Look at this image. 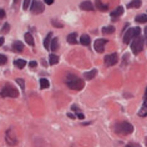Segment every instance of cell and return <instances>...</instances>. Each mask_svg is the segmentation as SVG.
Wrapping results in <instances>:
<instances>
[{
    "label": "cell",
    "mask_w": 147,
    "mask_h": 147,
    "mask_svg": "<svg viewBox=\"0 0 147 147\" xmlns=\"http://www.w3.org/2000/svg\"><path fill=\"white\" fill-rule=\"evenodd\" d=\"M66 85L69 86V89L71 90H76V91H80L84 89L85 84H84V80L78 78L75 75H67L66 76V80H65Z\"/></svg>",
    "instance_id": "cell-1"
},
{
    "label": "cell",
    "mask_w": 147,
    "mask_h": 147,
    "mask_svg": "<svg viewBox=\"0 0 147 147\" xmlns=\"http://www.w3.org/2000/svg\"><path fill=\"white\" fill-rule=\"evenodd\" d=\"M113 130H115V132L119 135H128V134H132V132H134V126H132L130 122L123 121V122L116 123V126L113 127Z\"/></svg>",
    "instance_id": "cell-2"
},
{
    "label": "cell",
    "mask_w": 147,
    "mask_h": 147,
    "mask_svg": "<svg viewBox=\"0 0 147 147\" xmlns=\"http://www.w3.org/2000/svg\"><path fill=\"white\" fill-rule=\"evenodd\" d=\"M0 95H1L3 97H14L15 98V97L19 96V91L11 85H5L4 87H3Z\"/></svg>",
    "instance_id": "cell-3"
},
{
    "label": "cell",
    "mask_w": 147,
    "mask_h": 147,
    "mask_svg": "<svg viewBox=\"0 0 147 147\" xmlns=\"http://www.w3.org/2000/svg\"><path fill=\"white\" fill-rule=\"evenodd\" d=\"M131 49H132V53L135 55H138L142 51L143 49V39L142 36H137V38L134 39V41L131 44Z\"/></svg>",
    "instance_id": "cell-4"
},
{
    "label": "cell",
    "mask_w": 147,
    "mask_h": 147,
    "mask_svg": "<svg viewBox=\"0 0 147 147\" xmlns=\"http://www.w3.org/2000/svg\"><path fill=\"white\" fill-rule=\"evenodd\" d=\"M5 141L9 146H15L18 143V138H16V135H15V131L14 128L10 127L8 131H6V135H5Z\"/></svg>",
    "instance_id": "cell-5"
},
{
    "label": "cell",
    "mask_w": 147,
    "mask_h": 147,
    "mask_svg": "<svg viewBox=\"0 0 147 147\" xmlns=\"http://www.w3.org/2000/svg\"><path fill=\"white\" fill-rule=\"evenodd\" d=\"M30 11L34 15H39V14H41L44 11V4L41 1H39V0H34V1H31Z\"/></svg>",
    "instance_id": "cell-6"
},
{
    "label": "cell",
    "mask_w": 147,
    "mask_h": 147,
    "mask_svg": "<svg viewBox=\"0 0 147 147\" xmlns=\"http://www.w3.org/2000/svg\"><path fill=\"white\" fill-rule=\"evenodd\" d=\"M117 61H119V56H117L116 53L110 54V55H107V56H105V64L107 66H113L115 64H117Z\"/></svg>",
    "instance_id": "cell-7"
},
{
    "label": "cell",
    "mask_w": 147,
    "mask_h": 147,
    "mask_svg": "<svg viewBox=\"0 0 147 147\" xmlns=\"http://www.w3.org/2000/svg\"><path fill=\"white\" fill-rule=\"evenodd\" d=\"M106 44H107V40H105V39H97L96 41H95V44H94V47H95V50H96L97 53H104Z\"/></svg>",
    "instance_id": "cell-8"
},
{
    "label": "cell",
    "mask_w": 147,
    "mask_h": 147,
    "mask_svg": "<svg viewBox=\"0 0 147 147\" xmlns=\"http://www.w3.org/2000/svg\"><path fill=\"white\" fill-rule=\"evenodd\" d=\"M136 35H135V29H128V30L123 34V42L125 44H128L131 42L132 39H135Z\"/></svg>",
    "instance_id": "cell-9"
},
{
    "label": "cell",
    "mask_w": 147,
    "mask_h": 147,
    "mask_svg": "<svg viewBox=\"0 0 147 147\" xmlns=\"http://www.w3.org/2000/svg\"><path fill=\"white\" fill-rule=\"evenodd\" d=\"M80 8L82 10H86V11H92L95 9V6L92 5V3H90V1H82L81 4H80Z\"/></svg>",
    "instance_id": "cell-10"
},
{
    "label": "cell",
    "mask_w": 147,
    "mask_h": 147,
    "mask_svg": "<svg viewBox=\"0 0 147 147\" xmlns=\"http://www.w3.org/2000/svg\"><path fill=\"white\" fill-rule=\"evenodd\" d=\"M11 47L14 51H16V53H21V51L24 50V44L21 41H14L11 44Z\"/></svg>",
    "instance_id": "cell-11"
},
{
    "label": "cell",
    "mask_w": 147,
    "mask_h": 147,
    "mask_svg": "<svg viewBox=\"0 0 147 147\" xmlns=\"http://www.w3.org/2000/svg\"><path fill=\"white\" fill-rule=\"evenodd\" d=\"M122 14H123V8L122 6H117V8L111 13V16H112V19H116L117 16H121Z\"/></svg>",
    "instance_id": "cell-12"
},
{
    "label": "cell",
    "mask_w": 147,
    "mask_h": 147,
    "mask_svg": "<svg viewBox=\"0 0 147 147\" xmlns=\"http://www.w3.org/2000/svg\"><path fill=\"white\" fill-rule=\"evenodd\" d=\"M96 74H97V70L94 69V70H91V71H89V72L84 74V78H85L86 80H92L95 76H96Z\"/></svg>",
    "instance_id": "cell-13"
},
{
    "label": "cell",
    "mask_w": 147,
    "mask_h": 147,
    "mask_svg": "<svg viewBox=\"0 0 147 147\" xmlns=\"http://www.w3.org/2000/svg\"><path fill=\"white\" fill-rule=\"evenodd\" d=\"M95 5H96V8H97L98 10H101V11H106V10H109V6L106 5V4H104L101 0H96Z\"/></svg>",
    "instance_id": "cell-14"
},
{
    "label": "cell",
    "mask_w": 147,
    "mask_h": 147,
    "mask_svg": "<svg viewBox=\"0 0 147 147\" xmlns=\"http://www.w3.org/2000/svg\"><path fill=\"white\" fill-rule=\"evenodd\" d=\"M80 42H81L82 45H85V46H89L91 44L90 36L89 35H81V38H80Z\"/></svg>",
    "instance_id": "cell-15"
},
{
    "label": "cell",
    "mask_w": 147,
    "mask_h": 147,
    "mask_svg": "<svg viewBox=\"0 0 147 147\" xmlns=\"http://www.w3.org/2000/svg\"><path fill=\"white\" fill-rule=\"evenodd\" d=\"M76 36H78V34H76V32L69 34V35H67V42H69V44H74V45H75V44L78 42V38H76Z\"/></svg>",
    "instance_id": "cell-16"
},
{
    "label": "cell",
    "mask_w": 147,
    "mask_h": 147,
    "mask_svg": "<svg viewBox=\"0 0 147 147\" xmlns=\"http://www.w3.org/2000/svg\"><path fill=\"white\" fill-rule=\"evenodd\" d=\"M25 41H26L29 45L30 46H34L35 45V41H34V38H32V35L30 34V32H26V34H25Z\"/></svg>",
    "instance_id": "cell-17"
},
{
    "label": "cell",
    "mask_w": 147,
    "mask_h": 147,
    "mask_svg": "<svg viewBox=\"0 0 147 147\" xmlns=\"http://www.w3.org/2000/svg\"><path fill=\"white\" fill-rule=\"evenodd\" d=\"M14 65H15L18 69H24L25 65H26V61L23 60V59H16V60L14 61Z\"/></svg>",
    "instance_id": "cell-18"
},
{
    "label": "cell",
    "mask_w": 147,
    "mask_h": 147,
    "mask_svg": "<svg viewBox=\"0 0 147 147\" xmlns=\"http://www.w3.org/2000/svg\"><path fill=\"white\" fill-rule=\"evenodd\" d=\"M51 36H53V34H51V32H49V34H47V36L45 38V40H44V47H45V49H50V44H51Z\"/></svg>",
    "instance_id": "cell-19"
},
{
    "label": "cell",
    "mask_w": 147,
    "mask_h": 147,
    "mask_svg": "<svg viewBox=\"0 0 147 147\" xmlns=\"http://www.w3.org/2000/svg\"><path fill=\"white\" fill-rule=\"evenodd\" d=\"M50 49L53 51H56L59 49V39L57 38H54L51 40V44H50Z\"/></svg>",
    "instance_id": "cell-20"
},
{
    "label": "cell",
    "mask_w": 147,
    "mask_h": 147,
    "mask_svg": "<svg viewBox=\"0 0 147 147\" xmlns=\"http://www.w3.org/2000/svg\"><path fill=\"white\" fill-rule=\"evenodd\" d=\"M142 5V1H141V0H132V1L131 3H128V8H140V6H141Z\"/></svg>",
    "instance_id": "cell-21"
},
{
    "label": "cell",
    "mask_w": 147,
    "mask_h": 147,
    "mask_svg": "<svg viewBox=\"0 0 147 147\" xmlns=\"http://www.w3.org/2000/svg\"><path fill=\"white\" fill-rule=\"evenodd\" d=\"M135 20L137 21V23H147V14H141V15H137L135 18Z\"/></svg>",
    "instance_id": "cell-22"
},
{
    "label": "cell",
    "mask_w": 147,
    "mask_h": 147,
    "mask_svg": "<svg viewBox=\"0 0 147 147\" xmlns=\"http://www.w3.org/2000/svg\"><path fill=\"white\" fill-rule=\"evenodd\" d=\"M57 62H59V56L56 54H51L49 56V64L50 65H55V64H57Z\"/></svg>",
    "instance_id": "cell-23"
},
{
    "label": "cell",
    "mask_w": 147,
    "mask_h": 147,
    "mask_svg": "<svg viewBox=\"0 0 147 147\" xmlns=\"http://www.w3.org/2000/svg\"><path fill=\"white\" fill-rule=\"evenodd\" d=\"M50 86V82L47 79H40V87L41 89H49Z\"/></svg>",
    "instance_id": "cell-24"
},
{
    "label": "cell",
    "mask_w": 147,
    "mask_h": 147,
    "mask_svg": "<svg viewBox=\"0 0 147 147\" xmlns=\"http://www.w3.org/2000/svg\"><path fill=\"white\" fill-rule=\"evenodd\" d=\"M102 32H104V34H112V32H115V28L113 26H105L102 29Z\"/></svg>",
    "instance_id": "cell-25"
},
{
    "label": "cell",
    "mask_w": 147,
    "mask_h": 147,
    "mask_svg": "<svg viewBox=\"0 0 147 147\" xmlns=\"http://www.w3.org/2000/svg\"><path fill=\"white\" fill-rule=\"evenodd\" d=\"M138 116H141V117H145V116H147V107L145 105L142 106V109L138 111Z\"/></svg>",
    "instance_id": "cell-26"
},
{
    "label": "cell",
    "mask_w": 147,
    "mask_h": 147,
    "mask_svg": "<svg viewBox=\"0 0 147 147\" xmlns=\"http://www.w3.org/2000/svg\"><path fill=\"white\" fill-rule=\"evenodd\" d=\"M9 30H10V24L6 23V24L4 25V26L1 28V30H0V32H1V34H6V32H8Z\"/></svg>",
    "instance_id": "cell-27"
},
{
    "label": "cell",
    "mask_w": 147,
    "mask_h": 147,
    "mask_svg": "<svg viewBox=\"0 0 147 147\" xmlns=\"http://www.w3.org/2000/svg\"><path fill=\"white\" fill-rule=\"evenodd\" d=\"M16 82L20 85V87H21V90L24 91V89H25V82H24V80L23 79H16Z\"/></svg>",
    "instance_id": "cell-28"
},
{
    "label": "cell",
    "mask_w": 147,
    "mask_h": 147,
    "mask_svg": "<svg viewBox=\"0 0 147 147\" xmlns=\"http://www.w3.org/2000/svg\"><path fill=\"white\" fill-rule=\"evenodd\" d=\"M6 61H8V59H6L5 55H1V54H0V65H4Z\"/></svg>",
    "instance_id": "cell-29"
},
{
    "label": "cell",
    "mask_w": 147,
    "mask_h": 147,
    "mask_svg": "<svg viewBox=\"0 0 147 147\" xmlns=\"http://www.w3.org/2000/svg\"><path fill=\"white\" fill-rule=\"evenodd\" d=\"M29 6H30V0H24L23 9H24V10H26V9H29Z\"/></svg>",
    "instance_id": "cell-30"
},
{
    "label": "cell",
    "mask_w": 147,
    "mask_h": 147,
    "mask_svg": "<svg viewBox=\"0 0 147 147\" xmlns=\"http://www.w3.org/2000/svg\"><path fill=\"white\" fill-rule=\"evenodd\" d=\"M51 23H53L54 25H56V28H64V25H62L61 23H59L57 20H51Z\"/></svg>",
    "instance_id": "cell-31"
},
{
    "label": "cell",
    "mask_w": 147,
    "mask_h": 147,
    "mask_svg": "<svg viewBox=\"0 0 147 147\" xmlns=\"http://www.w3.org/2000/svg\"><path fill=\"white\" fill-rule=\"evenodd\" d=\"M125 147H141V146H140L138 143H134V142H131V143H127V145L125 146Z\"/></svg>",
    "instance_id": "cell-32"
},
{
    "label": "cell",
    "mask_w": 147,
    "mask_h": 147,
    "mask_svg": "<svg viewBox=\"0 0 147 147\" xmlns=\"http://www.w3.org/2000/svg\"><path fill=\"white\" fill-rule=\"evenodd\" d=\"M29 65H30L31 69H36V66H38V62H36V61H30V62H29Z\"/></svg>",
    "instance_id": "cell-33"
},
{
    "label": "cell",
    "mask_w": 147,
    "mask_h": 147,
    "mask_svg": "<svg viewBox=\"0 0 147 147\" xmlns=\"http://www.w3.org/2000/svg\"><path fill=\"white\" fill-rule=\"evenodd\" d=\"M76 116H78L80 120H84V119H85V115H84L82 112H78V115H76Z\"/></svg>",
    "instance_id": "cell-34"
},
{
    "label": "cell",
    "mask_w": 147,
    "mask_h": 147,
    "mask_svg": "<svg viewBox=\"0 0 147 147\" xmlns=\"http://www.w3.org/2000/svg\"><path fill=\"white\" fill-rule=\"evenodd\" d=\"M4 16H5V11L3 9H0V20H1Z\"/></svg>",
    "instance_id": "cell-35"
},
{
    "label": "cell",
    "mask_w": 147,
    "mask_h": 147,
    "mask_svg": "<svg viewBox=\"0 0 147 147\" xmlns=\"http://www.w3.org/2000/svg\"><path fill=\"white\" fill-rule=\"evenodd\" d=\"M45 3H46L47 5H51V4L54 3V0H45Z\"/></svg>",
    "instance_id": "cell-36"
},
{
    "label": "cell",
    "mask_w": 147,
    "mask_h": 147,
    "mask_svg": "<svg viewBox=\"0 0 147 147\" xmlns=\"http://www.w3.org/2000/svg\"><path fill=\"white\" fill-rule=\"evenodd\" d=\"M19 4V0H13V6H16Z\"/></svg>",
    "instance_id": "cell-37"
},
{
    "label": "cell",
    "mask_w": 147,
    "mask_h": 147,
    "mask_svg": "<svg viewBox=\"0 0 147 147\" xmlns=\"http://www.w3.org/2000/svg\"><path fill=\"white\" fill-rule=\"evenodd\" d=\"M67 116L70 117V119H75V117H76L75 115H72V113H67Z\"/></svg>",
    "instance_id": "cell-38"
},
{
    "label": "cell",
    "mask_w": 147,
    "mask_h": 147,
    "mask_svg": "<svg viewBox=\"0 0 147 147\" xmlns=\"http://www.w3.org/2000/svg\"><path fill=\"white\" fill-rule=\"evenodd\" d=\"M4 44V38H0V46Z\"/></svg>",
    "instance_id": "cell-39"
},
{
    "label": "cell",
    "mask_w": 147,
    "mask_h": 147,
    "mask_svg": "<svg viewBox=\"0 0 147 147\" xmlns=\"http://www.w3.org/2000/svg\"><path fill=\"white\" fill-rule=\"evenodd\" d=\"M145 35H146V41H147V26L145 28Z\"/></svg>",
    "instance_id": "cell-40"
},
{
    "label": "cell",
    "mask_w": 147,
    "mask_h": 147,
    "mask_svg": "<svg viewBox=\"0 0 147 147\" xmlns=\"http://www.w3.org/2000/svg\"><path fill=\"white\" fill-rule=\"evenodd\" d=\"M146 146H147V138H146Z\"/></svg>",
    "instance_id": "cell-41"
},
{
    "label": "cell",
    "mask_w": 147,
    "mask_h": 147,
    "mask_svg": "<svg viewBox=\"0 0 147 147\" xmlns=\"http://www.w3.org/2000/svg\"><path fill=\"white\" fill-rule=\"evenodd\" d=\"M145 106H146V107H147V105H145Z\"/></svg>",
    "instance_id": "cell-42"
}]
</instances>
